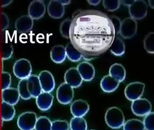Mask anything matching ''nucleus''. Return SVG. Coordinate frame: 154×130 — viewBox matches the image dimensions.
<instances>
[{"label":"nucleus","mask_w":154,"mask_h":130,"mask_svg":"<svg viewBox=\"0 0 154 130\" xmlns=\"http://www.w3.org/2000/svg\"><path fill=\"white\" fill-rule=\"evenodd\" d=\"M115 37L114 27L106 14L86 10L77 11L73 14L69 39L85 59L107 51Z\"/></svg>","instance_id":"1"},{"label":"nucleus","mask_w":154,"mask_h":130,"mask_svg":"<svg viewBox=\"0 0 154 130\" xmlns=\"http://www.w3.org/2000/svg\"><path fill=\"white\" fill-rule=\"evenodd\" d=\"M105 121L107 125L113 129L120 128L125 122L123 112L119 107H112L106 111Z\"/></svg>","instance_id":"2"},{"label":"nucleus","mask_w":154,"mask_h":130,"mask_svg":"<svg viewBox=\"0 0 154 130\" xmlns=\"http://www.w3.org/2000/svg\"><path fill=\"white\" fill-rule=\"evenodd\" d=\"M13 71L14 75L20 79H26L31 75L32 65L27 59H19L14 63Z\"/></svg>","instance_id":"3"},{"label":"nucleus","mask_w":154,"mask_h":130,"mask_svg":"<svg viewBox=\"0 0 154 130\" xmlns=\"http://www.w3.org/2000/svg\"><path fill=\"white\" fill-rule=\"evenodd\" d=\"M37 118L35 112H24L18 117V127L20 130H34Z\"/></svg>","instance_id":"4"},{"label":"nucleus","mask_w":154,"mask_h":130,"mask_svg":"<svg viewBox=\"0 0 154 130\" xmlns=\"http://www.w3.org/2000/svg\"><path fill=\"white\" fill-rule=\"evenodd\" d=\"M74 95L73 88L66 82L62 83L57 90V98L62 104H70L73 99Z\"/></svg>","instance_id":"5"},{"label":"nucleus","mask_w":154,"mask_h":130,"mask_svg":"<svg viewBox=\"0 0 154 130\" xmlns=\"http://www.w3.org/2000/svg\"><path fill=\"white\" fill-rule=\"evenodd\" d=\"M148 6L146 2L143 0H136L129 6L130 17L136 20L143 19L147 14Z\"/></svg>","instance_id":"6"},{"label":"nucleus","mask_w":154,"mask_h":130,"mask_svg":"<svg viewBox=\"0 0 154 130\" xmlns=\"http://www.w3.org/2000/svg\"><path fill=\"white\" fill-rule=\"evenodd\" d=\"M145 85L140 82H134L127 85L124 90L126 98L133 101L140 98L144 93Z\"/></svg>","instance_id":"7"},{"label":"nucleus","mask_w":154,"mask_h":130,"mask_svg":"<svg viewBox=\"0 0 154 130\" xmlns=\"http://www.w3.org/2000/svg\"><path fill=\"white\" fill-rule=\"evenodd\" d=\"M137 30V21L131 17H128L122 21L119 34L124 39H131L135 36Z\"/></svg>","instance_id":"8"},{"label":"nucleus","mask_w":154,"mask_h":130,"mask_svg":"<svg viewBox=\"0 0 154 130\" xmlns=\"http://www.w3.org/2000/svg\"><path fill=\"white\" fill-rule=\"evenodd\" d=\"M132 102L131 110L137 116H145L151 112V103L146 98H140Z\"/></svg>","instance_id":"9"},{"label":"nucleus","mask_w":154,"mask_h":130,"mask_svg":"<svg viewBox=\"0 0 154 130\" xmlns=\"http://www.w3.org/2000/svg\"><path fill=\"white\" fill-rule=\"evenodd\" d=\"M38 76L43 92L50 93L54 90L55 81L51 72L47 70H42Z\"/></svg>","instance_id":"10"},{"label":"nucleus","mask_w":154,"mask_h":130,"mask_svg":"<svg viewBox=\"0 0 154 130\" xmlns=\"http://www.w3.org/2000/svg\"><path fill=\"white\" fill-rule=\"evenodd\" d=\"M28 15L33 20H38L43 17L45 13L46 6L42 0L32 1L29 5Z\"/></svg>","instance_id":"11"},{"label":"nucleus","mask_w":154,"mask_h":130,"mask_svg":"<svg viewBox=\"0 0 154 130\" xmlns=\"http://www.w3.org/2000/svg\"><path fill=\"white\" fill-rule=\"evenodd\" d=\"M65 82L73 88H77L82 85L83 79L77 68L72 67L66 70L64 75Z\"/></svg>","instance_id":"12"},{"label":"nucleus","mask_w":154,"mask_h":130,"mask_svg":"<svg viewBox=\"0 0 154 130\" xmlns=\"http://www.w3.org/2000/svg\"><path fill=\"white\" fill-rule=\"evenodd\" d=\"M70 109L74 116L83 117L89 112L90 105L85 100L77 99L72 103Z\"/></svg>","instance_id":"13"},{"label":"nucleus","mask_w":154,"mask_h":130,"mask_svg":"<svg viewBox=\"0 0 154 130\" xmlns=\"http://www.w3.org/2000/svg\"><path fill=\"white\" fill-rule=\"evenodd\" d=\"M54 99V96L51 93L42 91L36 98V104L40 110L47 111L52 107Z\"/></svg>","instance_id":"14"},{"label":"nucleus","mask_w":154,"mask_h":130,"mask_svg":"<svg viewBox=\"0 0 154 130\" xmlns=\"http://www.w3.org/2000/svg\"><path fill=\"white\" fill-rule=\"evenodd\" d=\"M34 25V20L28 14H25L18 18L15 22V28L20 33L30 31Z\"/></svg>","instance_id":"15"},{"label":"nucleus","mask_w":154,"mask_h":130,"mask_svg":"<svg viewBox=\"0 0 154 130\" xmlns=\"http://www.w3.org/2000/svg\"><path fill=\"white\" fill-rule=\"evenodd\" d=\"M76 68L83 80L91 81L94 77L95 70L94 67L91 63L87 61L81 62L78 64Z\"/></svg>","instance_id":"16"},{"label":"nucleus","mask_w":154,"mask_h":130,"mask_svg":"<svg viewBox=\"0 0 154 130\" xmlns=\"http://www.w3.org/2000/svg\"><path fill=\"white\" fill-rule=\"evenodd\" d=\"M47 11L50 17L54 19H60L64 14L65 7L60 1L52 0L48 3Z\"/></svg>","instance_id":"17"},{"label":"nucleus","mask_w":154,"mask_h":130,"mask_svg":"<svg viewBox=\"0 0 154 130\" xmlns=\"http://www.w3.org/2000/svg\"><path fill=\"white\" fill-rule=\"evenodd\" d=\"M2 102L12 105H15L18 103L20 98L17 88L9 87L2 91Z\"/></svg>","instance_id":"18"},{"label":"nucleus","mask_w":154,"mask_h":130,"mask_svg":"<svg viewBox=\"0 0 154 130\" xmlns=\"http://www.w3.org/2000/svg\"><path fill=\"white\" fill-rule=\"evenodd\" d=\"M27 85L31 97L36 98L42 92L38 76L31 75L27 78Z\"/></svg>","instance_id":"19"},{"label":"nucleus","mask_w":154,"mask_h":130,"mask_svg":"<svg viewBox=\"0 0 154 130\" xmlns=\"http://www.w3.org/2000/svg\"><path fill=\"white\" fill-rule=\"evenodd\" d=\"M50 57L55 63H63L66 57L65 47L62 45H55L50 51Z\"/></svg>","instance_id":"20"},{"label":"nucleus","mask_w":154,"mask_h":130,"mask_svg":"<svg viewBox=\"0 0 154 130\" xmlns=\"http://www.w3.org/2000/svg\"><path fill=\"white\" fill-rule=\"evenodd\" d=\"M120 82L109 75L104 76L100 82L102 89L106 93H111L117 89Z\"/></svg>","instance_id":"21"},{"label":"nucleus","mask_w":154,"mask_h":130,"mask_svg":"<svg viewBox=\"0 0 154 130\" xmlns=\"http://www.w3.org/2000/svg\"><path fill=\"white\" fill-rule=\"evenodd\" d=\"M109 75L121 83L126 78V70L122 64L115 63L110 67Z\"/></svg>","instance_id":"22"},{"label":"nucleus","mask_w":154,"mask_h":130,"mask_svg":"<svg viewBox=\"0 0 154 130\" xmlns=\"http://www.w3.org/2000/svg\"><path fill=\"white\" fill-rule=\"evenodd\" d=\"M16 115L14 106L5 102L2 103L1 117L2 121L8 122L13 120Z\"/></svg>","instance_id":"23"},{"label":"nucleus","mask_w":154,"mask_h":130,"mask_svg":"<svg viewBox=\"0 0 154 130\" xmlns=\"http://www.w3.org/2000/svg\"><path fill=\"white\" fill-rule=\"evenodd\" d=\"M110 48H111V52L115 56H122L125 53V43L119 37H115Z\"/></svg>","instance_id":"24"},{"label":"nucleus","mask_w":154,"mask_h":130,"mask_svg":"<svg viewBox=\"0 0 154 130\" xmlns=\"http://www.w3.org/2000/svg\"><path fill=\"white\" fill-rule=\"evenodd\" d=\"M66 57L73 62H77L82 59L83 55L73 46L71 42H68L65 47Z\"/></svg>","instance_id":"25"},{"label":"nucleus","mask_w":154,"mask_h":130,"mask_svg":"<svg viewBox=\"0 0 154 130\" xmlns=\"http://www.w3.org/2000/svg\"><path fill=\"white\" fill-rule=\"evenodd\" d=\"M70 128L71 130H87V124L83 117L74 116L70 121Z\"/></svg>","instance_id":"26"},{"label":"nucleus","mask_w":154,"mask_h":130,"mask_svg":"<svg viewBox=\"0 0 154 130\" xmlns=\"http://www.w3.org/2000/svg\"><path fill=\"white\" fill-rule=\"evenodd\" d=\"M123 130H145L143 122L137 119H131L124 122Z\"/></svg>","instance_id":"27"},{"label":"nucleus","mask_w":154,"mask_h":130,"mask_svg":"<svg viewBox=\"0 0 154 130\" xmlns=\"http://www.w3.org/2000/svg\"><path fill=\"white\" fill-rule=\"evenodd\" d=\"M52 122L46 116H40L37 118L34 130H51Z\"/></svg>","instance_id":"28"},{"label":"nucleus","mask_w":154,"mask_h":130,"mask_svg":"<svg viewBox=\"0 0 154 130\" xmlns=\"http://www.w3.org/2000/svg\"><path fill=\"white\" fill-rule=\"evenodd\" d=\"M13 50L12 44L8 42H5L0 45V56L4 60L9 59L12 56Z\"/></svg>","instance_id":"29"},{"label":"nucleus","mask_w":154,"mask_h":130,"mask_svg":"<svg viewBox=\"0 0 154 130\" xmlns=\"http://www.w3.org/2000/svg\"><path fill=\"white\" fill-rule=\"evenodd\" d=\"M17 89L20 98L24 100H28L32 98L28 89L27 78L20 80L18 85Z\"/></svg>","instance_id":"30"},{"label":"nucleus","mask_w":154,"mask_h":130,"mask_svg":"<svg viewBox=\"0 0 154 130\" xmlns=\"http://www.w3.org/2000/svg\"><path fill=\"white\" fill-rule=\"evenodd\" d=\"M11 76L10 73L5 71L0 72V90L2 91L10 87Z\"/></svg>","instance_id":"31"},{"label":"nucleus","mask_w":154,"mask_h":130,"mask_svg":"<svg viewBox=\"0 0 154 130\" xmlns=\"http://www.w3.org/2000/svg\"><path fill=\"white\" fill-rule=\"evenodd\" d=\"M154 33L153 32H149L145 38L144 40V46L147 52L150 54H154Z\"/></svg>","instance_id":"32"},{"label":"nucleus","mask_w":154,"mask_h":130,"mask_svg":"<svg viewBox=\"0 0 154 130\" xmlns=\"http://www.w3.org/2000/svg\"><path fill=\"white\" fill-rule=\"evenodd\" d=\"M71 23L72 20L70 18H67L63 20L60 24V33L63 37L66 39H69V31Z\"/></svg>","instance_id":"33"},{"label":"nucleus","mask_w":154,"mask_h":130,"mask_svg":"<svg viewBox=\"0 0 154 130\" xmlns=\"http://www.w3.org/2000/svg\"><path fill=\"white\" fill-rule=\"evenodd\" d=\"M69 123L66 120H57L52 122L51 130H69Z\"/></svg>","instance_id":"34"},{"label":"nucleus","mask_w":154,"mask_h":130,"mask_svg":"<svg viewBox=\"0 0 154 130\" xmlns=\"http://www.w3.org/2000/svg\"><path fill=\"white\" fill-rule=\"evenodd\" d=\"M154 114L151 112L145 116L143 122L145 130H154Z\"/></svg>","instance_id":"35"},{"label":"nucleus","mask_w":154,"mask_h":130,"mask_svg":"<svg viewBox=\"0 0 154 130\" xmlns=\"http://www.w3.org/2000/svg\"><path fill=\"white\" fill-rule=\"evenodd\" d=\"M120 1H103V5L104 8L109 11H114L119 8Z\"/></svg>","instance_id":"36"},{"label":"nucleus","mask_w":154,"mask_h":130,"mask_svg":"<svg viewBox=\"0 0 154 130\" xmlns=\"http://www.w3.org/2000/svg\"><path fill=\"white\" fill-rule=\"evenodd\" d=\"M9 19L4 12H0V32L4 31L9 26Z\"/></svg>","instance_id":"37"},{"label":"nucleus","mask_w":154,"mask_h":130,"mask_svg":"<svg viewBox=\"0 0 154 130\" xmlns=\"http://www.w3.org/2000/svg\"><path fill=\"white\" fill-rule=\"evenodd\" d=\"M109 18L111 21L114 27L115 34H119L122 23L119 17L114 15L110 16Z\"/></svg>","instance_id":"38"},{"label":"nucleus","mask_w":154,"mask_h":130,"mask_svg":"<svg viewBox=\"0 0 154 130\" xmlns=\"http://www.w3.org/2000/svg\"><path fill=\"white\" fill-rule=\"evenodd\" d=\"M89 4L91 5H99L100 2V1H97V0H94V1H87Z\"/></svg>","instance_id":"39"},{"label":"nucleus","mask_w":154,"mask_h":130,"mask_svg":"<svg viewBox=\"0 0 154 130\" xmlns=\"http://www.w3.org/2000/svg\"><path fill=\"white\" fill-rule=\"evenodd\" d=\"M134 1H121V3H122V4L126 6H129Z\"/></svg>","instance_id":"40"},{"label":"nucleus","mask_w":154,"mask_h":130,"mask_svg":"<svg viewBox=\"0 0 154 130\" xmlns=\"http://www.w3.org/2000/svg\"><path fill=\"white\" fill-rule=\"evenodd\" d=\"M4 60L0 56V72L3 71L4 68Z\"/></svg>","instance_id":"41"},{"label":"nucleus","mask_w":154,"mask_h":130,"mask_svg":"<svg viewBox=\"0 0 154 130\" xmlns=\"http://www.w3.org/2000/svg\"><path fill=\"white\" fill-rule=\"evenodd\" d=\"M12 1H11V0H6V1H3L2 2V7L7 6V5L10 4L11 3H12Z\"/></svg>","instance_id":"42"},{"label":"nucleus","mask_w":154,"mask_h":130,"mask_svg":"<svg viewBox=\"0 0 154 130\" xmlns=\"http://www.w3.org/2000/svg\"><path fill=\"white\" fill-rule=\"evenodd\" d=\"M60 2L63 4V5L65 6V5L69 4L71 2L70 1H68V0H66V1H60Z\"/></svg>","instance_id":"43"},{"label":"nucleus","mask_w":154,"mask_h":130,"mask_svg":"<svg viewBox=\"0 0 154 130\" xmlns=\"http://www.w3.org/2000/svg\"><path fill=\"white\" fill-rule=\"evenodd\" d=\"M149 6H150V7H151V8L153 9L154 8V1H149Z\"/></svg>","instance_id":"44"},{"label":"nucleus","mask_w":154,"mask_h":130,"mask_svg":"<svg viewBox=\"0 0 154 130\" xmlns=\"http://www.w3.org/2000/svg\"></svg>","instance_id":"45"}]
</instances>
